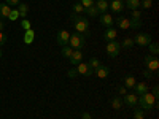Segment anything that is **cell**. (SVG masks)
<instances>
[{"mask_svg": "<svg viewBox=\"0 0 159 119\" xmlns=\"http://www.w3.org/2000/svg\"><path fill=\"white\" fill-rule=\"evenodd\" d=\"M70 19H72V22H73V25H75V30H76L78 33H83L86 38L91 35V33H89V22H88L86 18L78 16L76 13H72Z\"/></svg>", "mask_w": 159, "mask_h": 119, "instance_id": "6da1fadb", "label": "cell"}, {"mask_svg": "<svg viewBox=\"0 0 159 119\" xmlns=\"http://www.w3.org/2000/svg\"><path fill=\"white\" fill-rule=\"evenodd\" d=\"M156 97H153V94L148 90V92H145V94H142V95H139V102H137V105L143 110V111H151V110H154L156 107H157V103H156Z\"/></svg>", "mask_w": 159, "mask_h": 119, "instance_id": "7a4b0ae2", "label": "cell"}, {"mask_svg": "<svg viewBox=\"0 0 159 119\" xmlns=\"http://www.w3.org/2000/svg\"><path fill=\"white\" fill-rule=\"evenodd\" d=\"M84 45H86V37H84L83 33H78V32L70 33L69 46H70L72 49H80V51H81V49L84 48Z\"/></svg>", "mask_w": 159, "mask_h": 119, "instance_id": "3957f363", "label": "cell"}, {"mask_svg": "<svg viewBox=\"0 0 159 119\" xmlns=\"http://www.w3.org/2000/svg\"><path fill=\"white\" fill-rule=\"evenodd\" d=\"M105 51H107L108 57H116L119 54V51H121V46H119L118 42H107V46H105Z\"/></svg>", "mask_w": 159, "mask_h": 119, "instance_id": "277c9868", "label": "cell"}, {"mask_svg": "<svg viewBox=\"0 0 159 119\" xmlns=\"http://www.w3.org/2000/svg\"><path fill=\"white\" fill-rule=\"evenodd\" d=\"M145 67H147V70H150V72H157V68H159V60H157V57L148 54L147 57H145Z\"/></svg>", "mask_w": 159, "mask_h": 119, "instance_id": "5b68a950", "label": "cell"}, {"mask_svg": "<svg viewBox=\"0 0 159 119\" xmlns=\"http://www.w3.org/2000/svg\"><path fill=\"white\" fill-rule=\"evenodd\" d=\"M134 40V43H137L139 46H148L150 43H153L151 42V35H148V33H137L135 35V38H132Z\"/></svg>", "mask_w": 159, "mask_h": 119, "instance_id": "8992f818", "label": "cell"}, {"mask_svg": "<svg viewBox=\"0 0 159 119\" xmlns=\"http://www.w3.org/2000/svg\"><path fill=\"white\" fill-rule=\"evenodd\" d=\"M57 45L62 48V46H69V40H70V32L69 30H65V29H62V30H59L57 32Z\"/></svg>", "mask_w": 159, "mask_h": 119, "instance_id": "52a82bcc", "label": "cell"}, {"mask_svg": "<svg viewBox=\"0 0 159 119\" xmlns=\"http://www.w3.org/2000/svg\"><path fill=\"white\" fill-rule=\"evenodd\" d=\"M75 68H76L78 75H83V76H92V73H94V70L89 67L88 62H80Z\"/></svg>", "mask_w": 159, "mask_h": 119, "instance_id": "ba28073f", "label": "cell"}, {"mask_svg": "<svg viewBox=\"0 0 159 119\" xmlns=\"http://www.w3.org/2000/svg\"><path fill=\"white\" fill-rule=\"evenodd\" d=\"M137 102H139V97H137L135 92H130V94H126L123 97V103H126L127 107H130V108H134L137 105Z\"/></svg>", "mask_w": 159, "mask_h": 119, "instance_id": "9c48e42d", "label": "cell"}, {"mask_svg": "<svg viewBox=\"0 0 159 119\" xmlns=\"http://www.w3.org/2000/svg\"><path fill=\"white\" fill-rule=\"evenodd\" d=\"M108 10H111L113 13H121L124 10V0H111V2H108Z\"/></svg>", "mask_w": 159, "mask_h": 119, "instance_id": "30bf717a", "label": "cell"}, {"mask_svg": "<svg viewBox=\"0 0 159 119\" xmlns=\"http://www.w3.org/2000/svg\"><path fill=\"white\" fill-rule=\"evenodd\" d=\"M99 22L103 25V27L110 29L111 25L115 24V19L111 18V15H108V13H103V15H100V18H99Z\"/></svg>", "mask_w": 159, "mask_h": 119, "instance_id": "8fae6325", "label": "cell"}, {"mask_svg": "<svg viewBox=\"0 0 159 119\" xmlns=\"http://www.w3.org/2000/svg\"><path fill=\"white\" fill-rule=\"evenodd\" d=\"M92 75H96L99 79H105V78L110 75V68L107 67V65H100L99 68L94 70V73H92Z\"/></svg>", "mask_w": 159, "mask_h": 119, "instance_id": "7c38bea8", "label": "cell"}, {"mask_svg": "<svg viewBox=\"0 0 159 119\" xmlns=\"http://www.w3.org/2000/svg\"><path fill=\"white\" fill-rule=\"evenodd\" d=\"M69 60H70V64L73 65V67H76V65L83 60V52L80 49H73V54H72V57Z\"/></svg>", "mask_w": 159, "mask_h": 119, "instance_id": "4fadbf2b", "label": "cell"}, {"mask_svg": "<svg viewBox=\"0 0 159 119\" xmlns=\"http://www.w3.org/2000/svg\"><path fill=\"white\" fill-rule=\"evenodd\" d=\"M94 7L97 8L99 15H103V13H107V11H108V0H96Z\"/></svg>", "mask_w": 159, "mask_h": 119, "instance_id": "5bb4252c", "label": "cell"}, {"mask_svg": "<svg viewBox=\"0 0 159 119\" xmlns=\"http://www.w3.org/2000/svg\"><path fill=\"white\" fill-rule=\"evenodd\" d=\"M135 84H137V79L132 76V75H127V76L124 78V87H126V89H134Z\"/></svg>", "mask_w": 159, "mask_h": 119, "instance_id": "9a60e30c", "label": "cell"}, {"mask_svg": "<svg viewBox=\"0 0 159 119\" xmlns=\"http://www.w3.org/2000/svg\"><path fill=\"white\" fill-rule=\"evenodd\" d=\"M10 11L11 8L7 3H0V19H7L10 16Z\"/></svg>", "mask_w": 159, "mask_h": 119, "instance_id": "2e32d148", "label": "cell"}, {"mask_svg": "<svg viewBox=\"0 0 159 119\" xmlns=\"http://www.w3.org/2000/svg\"><path fill=\"white\" fill-rule=\"evenodd\" d=\"M116 35H118V32H116L113 27H110V29H107V30H105V33H103V38L107 40V42H113V40L116 38Z\"/></svg>", "mask_w": 159, "mask_h": 119, "instance_id": "e0dca14e", "label": "cell"}, {"mask_svg": "<svg viewBox=\"0 0 159 119\" xmlns=\"http://www.w3.org/2000/svg\"><path fill=\"white\" fill-rule=\"evenodd\" d=\"M134 89H135V94H137V95H142V94H145V92L150 90V87L145 84V83H137Z\"/></svg>", "mask_w": 159, "mask_h": 119, "instance_id": "ac0fdd59", "label": "cell"}, {"mask_svg": "<svg viewBox=\"0 0 159 119\" xmlns=\"http://www.w3.org/2000/svg\"><path fill=\"white\" fill-rule=\"evenodd\" d=\"M34 38H35V32H34V29L25 30V33H24V43H25V45H30V43L34 42Z\"/></svg>", "mask_w": 159, "mask_h": 119, "instance_id": "d6986e66", "label": "cell"}, {"mask_svg": "<svg viewBox=\"0 0 159 119\" xmlns=\"http://www.w3.org/2000/svg\"><path fill=\"white\" fill-rule=\"evenodd\" d=\"M118 25H119V29L127 30V29H130V19H127V18H118Z\"/></svg>", "mask_w": 159, "mask_h": 119, "instance_id": "ffe728a7", "label": "cell"}, {"mask_svg": "<svg viewBox=\"0 0 159 119\" xmlns=\"http://www.w3.org/2000/svg\"><path fill=\"white\" fill-rule=\"evenodd\" d=\"M124 7H127L130 11H132V10H139L140 0H124Z\"/></svg>", "mask_w": 159, "mask_h": 119, "instance_id": "44dd1931", "label": "cell"}, {"mask_svg": "<svg viewBox=\"0 0 159 119\" xmlns=\"http://www.w3.org/2000/svg\"><path fill=\"white\" fill-rule=\"evenodd\" d=\"M121 107H123V97H121V95L113 97V99H111V108H113V110H119Z\"/></svg>", "mask_w": 159, "mask_h": 119, "instance_id": "7402d4cb", "label": "cell"}, {"mask_svg": "<svg viewBox=\"0 0 159 119\" xmlns=\"http://www.w3.org/2000/svg\"><path fill=\"white\" fill-rule=\"evenodd\" d=\"M18 11H19V18L25 19V16H27V13H29L27 3H19V5H18Z\"/></svg>", "mask_w": 159, "mask_h": 119, "instance_id": "603a6c76", "label": "cell"}, {"mask_svg": "<svg viewBox=\"0 0 159 119\" xmlns=\"http://www.w3.org/2000/svg\"><path fill=\"white\" fill-rule=\"evenodd\" d=\"M134 45H135V43H134V40H132V38H124L123 42L119 43V46H121V48H124V49H130V48L134 46Z\"/></svg>", "mask_w": 159, "mask_h": 119, "instance_id": "cb8c5ba5", "label": "cell"}, {"mask_svg": "<svg viewBox=\"0 0 159 119\" xmlns=\"http://www.w3.org/2000/svg\"><path fill=\"white\" fill-rule=\"evenodd\" d=\"M61 54H62L65 59H70V57H72V54H73V49H72L70 46H62Z\"/></svg>", "mask_w": 159, "mask_h": 119, "instance_id": "d4e9b609", "label": "cell"}, {"mask_svg": "<svg viewBox=\"0 0 159 119\" xmlns=\"http://www.w3.org/2000/svg\"><path fill=\"white\" fill-rule=\"evenodd\" d=\"M88 64H89V67H91L92 70H96V68H99L100 65H102V64H100V60H99L97 57H91V59L88 60Z\"/></svg>", "mask_w": 159, "mask_h": 119, "instance_id": "484cf974", "label": "cell"}, {"mask_svg": "<svg viewBox=\"0 0 159 119\" xmlns=\"http://www.w3.org/2000/svg\"><path fill=\"white\" fill-rule=\"evenodd\" d=\"M84 13L88 16H91V18H96V16H99V11H97V8L92 5V7H89V8H86L84 10Z\"/></svg>", "mask_w": 159, "mask_h": 119, "instance_id": "4316f807", "label": "cell"}, {"mask_svg": "<svg viewBox=\"0 0 159 119\" xmlns=\"http://www.w3.org/2000/svg\"><path fill=\"white\" fill-rule=\"evenodd\" d=\"M140 27H142V21L132 18V19H130V29H135V30H137V29H140Z\"/></svg>", "mask_w": 159, "mask_h": 119, "instance_id": "83f0119b", "label": "cell"}, {"mask_svg": "<svg viewBox=\"0 0 159 119\" xmlns=\"http://www.w3.org/2000/svg\"><path fill=\"white\" fill-rule=\"evenodd\" d=\"M148 46H150V54H151V56H156L157 52H159V46H157V43H150Z\"/></svg>", "mask_w": 159, "mask_h": 119, "instance_id": "f1b7e54d", "label": "cell"}, {"mask_svg": "<svg viewBox=\"0 0 159 119\" xmlns=\"http://www.w3.org/2000/svg\"><path fill=\"white\" fill-rule=\"evenodd\" d=\"M78 2L81 3V5H83V8L86 10V8H89V7L94 5V3H96V0H78Z\"/></svg>", "mask_w": 159, "mask_h": 119, "instance_id": "f546056e", "label": "cell"}, {"mask_svg": "<svg viewBox=\"0 0 159 119\" xmlns=\"http://www.w3.org/2000/svg\"><path fill=\"white\" fill-rule=\"evenodd\" d=\"M18 18H19V11H18V10H11V11H10L8 19H10V21H16Z\"/></svg>", "mask_w": 159, "mask_h": 119, "instance_id": "4dcf8cb0", "label": "cell"}, {"mask_svg": "<svg viewBox=\"0 0 159 119\" xmlns=\"http://www.w3.org/2000/svg\"><path fill=\"white\" fill-rule=\"evenodd\" d=\"M21 27H22V30H29V29H32V24H30V21H27V19H22Z\"/></svg>", "mask_w": 159, "mask_h": 119, "instance_id": "1f68e13d", "label": "cell"}, {"mask_svg": "<svg viewBox=\"0 0 159 119\" xmlns=\"http://www.w3.org/2000/svg\"><path fill=\"white\" fill-rule=\"evenodd\" d=\"M83 11H84V8H83V5L80 3V2H76L73 5V13H76V15H78V13H83Z\"/></svg>", "mask_w": 159, "mask_h": 119, "instance_id": "d6a6232c", "label": "cell"}, {"mask_svg": "<svg viewBox=\"0 0 159 119\" xmlns=\"http://www.w3.org/2000/svg\"><path fill=\"white\" fill-rule=\"evenodd\" d=\"M140 5H142L145 10H150V8H151V5H153V0H142Z\"/></svg>", "mask_w": 159, "mask_h": 119, "instance_id": "836d02e7", "label": "cell"}, {"mask_svg": "<svg viewBox=\"0 0 159 119\" xmlns=\"http://www.w3.org/2000/svg\"><path fill=\"white\" fill-rule=\"evenodd\" d=\"M134 119H145V111H143V110L134 111Z\"/></svg>", "mask_w": 159, "mask_h": 119, "instance_id": "e575fe53", "label": "cell"}, {"mask_svg": "<svg viewBox=\"0 0 159 119\" xmlns=\"http://www.w3.org/2000/svg\"><path fill=\"white\" fill-rule=\"evenodd\" d=\"M132 18H134V19H140L142 18L140 10H132Z\"/></svg>", "mask_w": 159, "mask_h": 119, "instance_id": "d590c367", "label": "cell"}, {"mask_svg": "<svg viewBox=\"0 0 159 119\" xmlns=\"http://www.w3.org/2000/svg\"><path fill=\"white\" fill-rule=\"evenodd\" d=\"M5 3L8 7H15V5H19L21 2H19V0H5Z\"/></svg>", "mask_w": 159, "mask_h": 119, "instance_id": "8d00e7d4", "label": "cell"}, {"mask_svg": "<svg viewBox=\"0 0 159 119\" xmlns=\"http://www.w3.org/2000/svg\"><path fill=\"white\" fill-rule=\"evenodd\" d=\"M67 76H69V78H75V76H78L76 68H70V70H69V73H67Z\"/></svg>", "mask_w": 159, "mask_h": 119, "instance_id": "74e56055", "label": "cell"}, {"mask_svg": "<svg viewBox=\"0 0 159 119\" xmlns=\"http://www.w3.org/2000/svg\"><path fill=\"white\" fill-rule=\"evenodd\" d=\"M7 43V35L3 32H0V46H3Z\"/></svg>", "mask_w": 159, "mask_h": 119, "instance_id": "f35d334b", "label": "cell"}, {"mask_svg": "<svg viewBox=\"0 0 159 119\" xmlns=\"http://www.w3.org/2000/svg\"><path fill=\"white\" fill-rule=\"evenodd\" d=\"M118 92H119V95H121V97H124V95L127 94V89H126L124 86H121V87L118 89Z\"/></svg>", "mask_w": 159, "mask_h": 119, "instance_id": "ab89813d", "label": "cell"}, {"mask_svg": "<svg viewBox=\"0 0 159 119\" xmlns=\"http://www.w3.org/2000/svg\"><path fill=\"white\" fill-rule=\"evenodd\" d=\"M151 94H153V97H156V99H157V95H159V89H157V86H154V87H153Z\"/></svg>", "mask_w": 159, "mask_h": 119, "instance_id": "60d3db41", "label": "cell"}, {"mask_svg": "<svg viewBox=\"0 0 159 119\" xmlns=\"http://www.w3.org/2000/svg\"><path fill=\"white\" fill-rule=\"evenodd\" d=\"M143 76H145V78H153V73H151L150 70H145V72H143Z\"/></svg>", "mask_w": 159, "mask_h": 119, "instance_id": "b9f144b4", "label": "cell"}, {"mask_svg": "<svg viewBox=\"0 0 159 119\" xmlns=\"http://www.w3.org/2000/svg\"><path fill=\"white\" fill-rule=\"evenodd\" d=\"M81 117H83V119H92V117H91V114H89L88 111H84V113L81 114Z\"/></svg>", "mask_w": 159, "mask_h": 119, "instance_id": "7bdbcfd3", "label": "cell"}, {"mask_svg": "<svg viewBox=\"0 0 159 119\" xmlns=\"http://www.w3.org/2000/svg\"><path fill=\"white\" fill-rule=\"evenodd\" d=\"M3 29H5V24H3L2 19H0V32H3Z\"/></svg>", "mask_w": 159, "mask_h": 119, "instance_id": "ee69618b", "label": "cell"}, {"mask_svg": "<svg viewBox=\"0 0 159 119\" xmlns=\"http://www.w3.org/2000/svg\"><path fill=\"white\" fill-rule=\"evenodd\" d=\"M0 57H2V49H0Z\"/></svg>", "mask_w": 159, "mask_h": 119, "instance_id": "f6af8a7d", "label": "cell"}]
</instances>
